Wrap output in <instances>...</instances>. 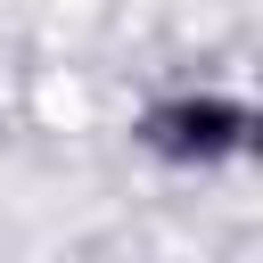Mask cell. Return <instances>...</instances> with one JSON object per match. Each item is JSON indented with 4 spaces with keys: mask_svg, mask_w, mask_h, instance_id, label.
I'll return each mask as SVG.
<instances>
[{
    "mask_svg": "<svg viewBox=\"0 0 263 263\" xmlns=\"http://www.w3.org/2000/svg\"><path fill=\"white\" fill-rule=\"evenodd\" d=\"M132 148L164 173H230L255 148V99L230 82H173L132 115Z\"/></svg>",
    "mask_w": 263,
    "mask_h": 263,
    "instance_id": "6da1fadb",
    "label": "cell"
}]
</instances>
